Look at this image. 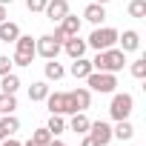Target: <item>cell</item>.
Wrapping results in <instances>:
<instances>
[{
	"label": "cell",
	"mask_w": 146,
	"mask_h": 146,
	"mask_svg": "<svg viewBox=\"0 0 146 146\" xmlns=\"http://www.w3.org/2000/svg\"><path fill=\"white\" fill-rule=\"evenodd\" d=\"M126 66V52H120L117 46L112 49H103L92 57V69L95 72H112V75H117V72H123Z\"/></svg>",
	"instance_id": "6da1fadb"
},
{
	"label": "cell",
	"mask_w": 146,
	"mask_h": 146,
	"mask_svg": "<svg viewBox=\"0 0 146 146\" xmlns=\"http://www.w3.org/2000/svg\"><path fill=\"white\" fill-rule=\"evenodd\" d=\"M117 29H112V26H95L92 29V35H89V40H86V46L89 49H95V52H103V49H112V46H117Z\"/></svg>",
	"instance_id": "7a4b0ae2"
},
{
	"label": "cell",
	"mask_w": 146,
	"mask_h": 146,
	"mask_svg": "<svg viewBox=\"0 0 146 146\" xmlns=\"http://www.w3.org/2000/svg\"><path fill=\"white\" fill-rule=\"evenodd\" d=\"M135 109V98L129 92H112V103H109V117L112 120H129Z\"/></svg>",
	"instance_id": "3957f363"
},
{
	"label": "cell",
	"mask_w": 146,
	"mask_h": 146,
	"mask_svg": "<svg viewBox=\"0 0 146 146\" xmlns=\"http://www.w3.org/2000/svg\"><path fill=\"white\" fill-rule=\"evenodd\" d=\"M46 106H49V115H63V117L78 112V106H75L69 92H49L46 95Z\"/></svg>",
	"instance_id": "277c9868"
},
{
	"label": "cell",
	"mask_w": 146,
	"mask_h": 146,
	"mask_svg": "<svg viewBox=\"0 0 146 146\" xmlns=\"http://www.w3.org/2000/svg\"><path fill=\"white\" fill-rule=\"evenodd\" d=\"M86 89L89 92H98V95H112L117 89V75H112V72H92V75L86 78Z\"/></svg>",
	"instance_id": "5b68a950"
},
{
	"label": "cell",
	"mask_w": 146,
	"mask_h": 146,
	"mask_svg": "<svg viewBox=\"0 0 146 146\" xmlns=\"http://www.w3.org/2000/svg\"><path fill=\"white\" fill-rule=\"evenodd\" d=\"M35 40H32V35H20L17 40H15V54H12V63L15 66H32V60H35Z\"/></svg>",
	"instance_id": "8992f818"
},
{
	"label": "cell",
	"mask_w": 146,
	"mask_h": 146,
	"mask_svg": "<svg viewBox=\"0 0 146 146\" xmlns=\"http://www.w3.org/2000/svg\"><path fill=\"white\" fill-rule=\"evenodd\" d=\"M60 49H63V43H60V40H54L52 35H43V37H37V40H35V52H37L43 60H54V57L60 54Z\"/></svg>",
	"instance_id": "52a82bcc"
},
{
	"label": "cell",
	"mask_w": 146,
	"mask_h": 146,
	"mask_svg": "<svg viewBox=\"0 0 146 146\" xmlns=\"http://www.w3.org/2000/svg\"><path fill=\"white\" fill-rule=\"evenodd\" d=\"M86 135H92V137L98 140V146H109V143L115 140V137H112V123H106V120H92Z\"/></svg>",
	"instance_id": "ba28073f"
},
{
	"label": "cell",
	"mask_w": 146,
	"mask_h": 146,
	"mask_svg": "<svg viewBox=\"0 0 146 146\" xmlns=\"http://www.w3.org/2000/svg\"><path fill=\"white\" fill-rule=\"evenodd\" d=\"M43 15L57 26L66 15H69V0H49V3H46V9H43Z\"/></svg>",
	"instance_id": "9c48e42d"
},
{
	"label": "cell",
	"mask_w": 146,
	"mask_h": 146,
	"mask_svg": "<svg viewBox=\"0 0 146 146\" xmlns=\"http://www.w3.org/2000/svg\"><path fill=\"white\" fill-rule=\"evenodd\" d=\"M86 49H89V46H86V40H83L80 35L66 37V40H63V52H66L72 60H75V57H83V54H86Z\"/></svg>",
	"instance_id": "30bf717a"
},
{
	"label": "cell",
	"mask_w": 146,
	"mask_h": 146,
	"mask_svg": "<svg viewBox=\"0 0 146 146\" xmlns=\"http://www.w3.org/2000/svg\"><path fill=\"white\" fill-rule=\"evenodd\" d=\"M117 43H120L117 49L126 52V54H129V52H137V49H140V35H137L135 29H126L123 35H117Z\"/></svg>",
	"instance_id": "8fae6325"
},
{
	"label": "cell",
	"mask_w": 146,
	"mask_h": 146,
	"mask_svg": "<svg viewBox=\"0 0 146 146\" xmlns=\"http://www.w3.org/2000/svg\"><path fill=\"white\" fill-rule=\"evenodd\" d=\"M69 72H72V78H78V80H86V78L92 75L95 69H92V60L83 54V57H75V60H72V69H69Z\"/></svg>",
	"instance_id": "7c38bea8"
},
{
	"label": "cell",
	"mask_w": 146,
	"mask_h": 146,
	"mask_svg": "<svg viewBox=\"0 0 146 146\" xmlns=\"http://www.w3.org/2000/svg\"><path fill=\"white\" fill-rule=\"evenodd\" d=\"M83 20H89L92 26H103V20H106V6H103V3H89V6L83 9Z\"/></svg>",
	"instance_id": "4fadbf2b"
},
{
	"label": "cell",
	"mask_w": 146,
	"mask_h": 146,
	"mask_svg": "<svg viewBox=\"0 0 146 146\" xmlns=\"http://www.w3.org/2000/svg\"><path fill=\"white\" fill-rule=\"evenodd\" d=\"M80 26H83V20H80L78 15H72V12H69V15H66V17L57 23V29H60L66 37H75V35H80Z\"/></svg>",
	"instance_id": "5bb4252c"
},
{
	"label": "cell",
	"mask_w": 146,
	"mask_h": 146,
	"mask_svg": "<svg viewBox=\"0 0 146 146\" xmlns=\"http://www.w3.org/2000/svg\"><path fill=\"white\" fill-rule=\"evenodd\" d=\"M69 95H72V100H75L78 112H86V109L92 106V92H89L86 86H78V89H72Z\"/></svg>",
	"instance_id": "9a60e30c"
},
{
	"label": "cell",
	"mask_w": 146,
	"mask_h": 146,
	"mask_svg": "<svg viewBox=\"0 0 146 146\" xmlns=\"http://www.w3.org/2000/svg\"><path fill=\"white\" fill-rule=\"evenodd\" d=\"M89 123H92V120L86 117V112H75V115L69 117V123H66V126L75 132V135H86V132H89Z\"/></svg>",
	"instance_id": "2e32d148"
},
{
	"label": "cell",
	"mask_w": 146,
	"mask_h": 146,
	"mask_svg": "<svg viewBox=\"0 0 146 146\" xmlns=\"http://www.w3.org/2000/svg\"><path fill=\"white\" fill-rule=\"evenodd\" d=\"M17 37H20V26L17 23H12V20L0 23V40H3V43H15Z\"/></svg>",
	"instance_id": "e0dca14e"
},
{
	"label": "cell",
	"mask_w": 146,
	"mask_h": 146,
	"mask_svg": "<svg viewBox=\"0 0 146 146\" xmlns=\"http://www.w3.org/2000/svg\"><path fill=\"white\" fill-rule=\"evenodd\" d=\"M117 126H112V137H117V140H132L135 137V126L129 123V120H115Z\"/></svg>",
	"instance_id": "ac0fdd59"
},
{
	"label": "cell",
	"mask_w": 146,
	"mask_h": 146,
	"mask_svg": "<svg viewBox=\"0 0 146 146\" xmlns=\"http://www.w3.org/2000/svg\"><path fill=\"white\" fill-rule=\"evenodd\" d=\"M43 75H46V80H63V75H66V69L57 63V57L54 60H46V66H43Z\"/></svg>",
	"instance_id": "d6986e66"
},
{
	"label": "cell",
	"mask_w": 146,
	"mask_h": 146,
	"mask_svg": "<svg viewBox=\"0 0 146 146\" xmlns=\"http://www.w3.org/2000/svg\"><path fill=\"white\" fill-rule=\"evenodd\" d=\"M46 95H49V83H46V80H35V83L29 86V100H32V103L46 100Z\"/></svg>",
	"instance_id": "ffe728a7"
},
{
	"label": "cell",
	"mask_w": 146,
	"mask_h": 146,
	"mask_svg": "<svg viewBox=\"0 0 146 146\" xmlns=\"http://www.w3.org/2000/svg\"><path fill=\"white\" fill-rule=\"evenodd\" d=\"M20 89V78L15 75V72H9V75L0 78V92H6V95H17Z\"/></svg>",
	"instance_id": "44dd1931"
},
{
	"label": "cell",
	"mask_w": 146,
	"mask_h": 146,
	"mask_svg": "<svg viewBox=\"0 0 146 146\" xmlns=\"http://www.w3.org/2000/svg\"><path fill=\"white\" fill-rule=\"evenodd\" d=\"M0 129H3V135H6V137H9V135H15V132L20 129L17 115H0Z\"/></svg>",
	"instance_id": "7402d4cb"
},
{
	"label": "cell",
	"mask_w": 146,
	"mask_h": 146,
	"mask_svg": "<svg viewBox=\"0 0 146 146\" xmlns=\"http://www.w3.org/2000/svg\"><path fill=\"white\" fill-rule=\"evenodd\" d=\"M15 109H17V95L0 92V115H15Z\"/></svg>",
	"instance_id": "603a6c76"
},
{
	"label": "cell",
	"mask_w": 146,
	"mask_h": 146,
	"mask_svg": "<svg viewBox=\"0 0 146 146\" xmlns=\"http://www.w3.org/2000/svg\"><path fill=\"white\" fill-rule=\"evenodd\" d=\"M46 129L52 132V137L63 135V132H66V120H63V115H49V123H46Z\"/></svg>",
	"instance_id": "cb8c5ba5"
},
{
	"label": "cell",
	"mask_w": 146,
	"mask_h": 146,
	"mask_svg": "<svg viewBox=\"0 0 146 146\" xmlns=\"http://www.w3.org/2000/svg\"><path fill=\"white\" fill-rule=\"evenodd\" d=\"M29 140H32L35 146H46V143L52 140V132H49L46 126H40V129H35V132H32V137H29Z\"/></svg>",
	"instance_id": "d4e9b609"
},
{
	"label": "cell",
	"mask_w": 146,
	"mask_h": 146,
	"mask_svg": "<svg viewBox=\"0 0 146 146\" xmlns=\"http://www.w3.org/2000/svg\"><path fill=\"white\" fill-rule=\"evenodd\" d=\"M129 17H135V20L146 17V0H132L129 3Z\"/></svg>",
	"instance_id": "484cf974"
},
{
	"label": "cell",
	"mask_w": 146,
	"mask_h": 146,
	"mask_svg": "<svg viewBox=\"0 0 146 146\" xmlns=\"http://www.w3.org/2000/svg\"><path fill=\"white\" fill-rule=\"evenodd\" d=\"M129 72H132V78H137V80H143V78H146V57H137V60H132V66H129Z\"/></svg>",
	"instance_id": "4316f807"
},
{
	"label": "cell",
	"mask_w": 146,
	"mask_h": 146,
	"mask_svg": "<svg viewBox=\"0 0 146 146\" xmlns=\"http://www.w3.org/2000/svg\"><path fill=\"white\" fill-rule=\"evenodd\" d=\"M12 69H15V63H12V57H9V54H0V78H3V75H9Z\"/></svg>",
	"instance_id": "83f0119b"
},
{
	"label": "cell",
	"mask_w": 146,
	"mask_h": 146,
	"mask_svg": "<svg viewBox=\"0 0 146 146\" xmlns=\"http://www.w3.org/2000/svg\"><path fill=\"white\" fill-rule=\"evenodd\" d=\"M46 3H49V0H26V9L29 12H43Z\"/></svg>",
	"instance_id": "f1b7e54d"
},
{
	"label": "cell",
	"mask_w": 146,
	"mask_h": 146,
	"mask_svg": "<svg viewBox=\"0 0 146 146\" xmlns=\"http://www.w3.org/2000/svg\"><path fill=\"white\" fill-rule=\"evenodd\" d=\"M0 146H23V143H20L15 135H9V137H3V140H0Z\"/></svg>",
	"instance_id": "f546056e"
},
{
	"label": "cell",
	"mask_w": 146,
	"mask_h": 146,
	"mask_svg": "<svg viewBox=\"0 0 146 146\" xmlns=\"http://www.w3.org/2000/svg\"><path fill=\"white\" fill-rule=\"evenodd\" d=\"M80 146H98V140L92 135H80Z\"/></svg>",
	"instance_id": "4dcf8cb0"
},
{
	"label": "cell",
	"mask_w": 146,
	"mask_h": 146,
	"mask_svg": "<svg viewBox=\"0 0 146 146\" xmlns=\"http://www.w3.org/2000/svg\"><path fill=\"white\" fill-rule=\"evenodd\" d=\"M46 146H69V143H63V140H57V137H52V140H49Z\"/></svg>",
	"instance_id": "1f68e13d"
},
{
	"label": "cell",
	"mask_w": 146,
	"mask_h": 146,
	"mask_svg": "<svg viewBox=\"0 0 146 146\" xmlns=\"http://www.w3.org/2000/svg\"><path fill=\"white\" fill-rule=\"evenodd\" d=\"M6 17H9V12H6V6H0V23H3Z\"/></svg>",
	"instance_id": "d6a6232c"
},
{
	"label": "cell",
	"mask_w": 146,
	"mask_h": 146,
	"mask_svg": "<svg viewBox=\"0 0 146 146\" xmlns=\"http://www.w3.org/2000/svg\"><path fill=\"white\" fill-rule=\"evenodd\" d=\"M15 3V0H0V6H12Z\"/></svg>",
	"instance_id": "836d02e7"
},
{
	"label": "cell",
	"mask_w": 146,
	"mask_h": 146,
	"mask_svg": "<svg viewBox=\"0 0 146 146\" xmlns=\"http://www.w3.org/2000/svg\"><path fill=\"white\" fill-rule=\"evenodd\" d=\"M92 3H103V6H106V3H109V0H92Z\"/></svg>",
	"instance_id": "e575fe53"
},
{
	"label": "cell",
	"mask_w": 146,
	"mask_h": 146,
	"mask_svg": "<svg viewBox=\"0 0 146 146\" xmlns=\"http://www.w3.org/2000/svg\"><path fill=\"white\" fill-rule=\"evenodd\" d=\"M23 146H35V143H32V140H26V143H23Z\"/></svg>",
	"instance_id": "d590c367"
},
{
	"label": "cell",
	"mask_w": 146,
	"mask_h": 146,
	"mask_svg": "<svg viewBox=\"0 0 146 146\" xmlns=\"http://www.w3.org/2000/svg\"><path fill=\"white\" fill-rule=\"evenodd\" d=\"M3 137H6V135H3V129H0V140H3Z\"/></svg>",
	"instance_id": "8d00e7d4"
}]
</instances>
